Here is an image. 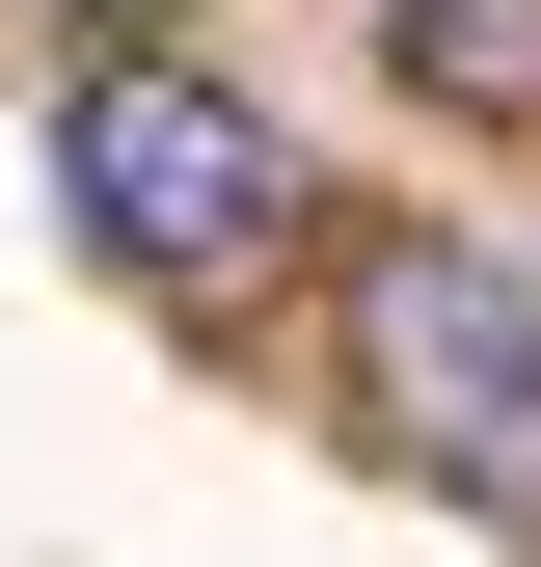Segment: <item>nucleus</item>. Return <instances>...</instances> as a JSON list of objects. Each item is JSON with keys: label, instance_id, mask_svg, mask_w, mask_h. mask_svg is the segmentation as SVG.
Here are the masks:
<instances>
[{"label": "nucleus", "instance_id": "f257e3e1", "mask_svg": "<svg viewBox=\"0 0 541 567\" xmlns=\"http://www.w3.org/2000/svg\"><path fill=\"white\" fill-rule=\"evenodd\" d=\"M54 217H82L135 298H244V270L298 244V135H270L217 54H82V109H54Z\"/></svg>", "mask_w": 541, "mask_h": 567}, {"label": "nucleus", "instance_id": "f03ea898", "mask_svg": "<svg viewBox=\"0 0 541 567\" xmlns=\"http://www.w3.org/2000/svg\"><path fill=\"white\" fill-rule=\"evenodd\" d=\"M353 405H379L433 486H541V270L460 244V217L353 244Z\"/></svg>", "mask_w": 541, "mask_h": 567}, {"label": "nucleus", "instance_id": "7ed1b4c3", "mask_svg": "<svg viewBox=\"0 0 541 567\" xmlns=\"http://www.w3.org/2000/svg\"><path fill=\"white\" fill-rule=\"evenodd\" d=\"M379 54H406L460 135H541V0H379Z\"/></svg>", "mask_w": 541, "mask_h": 567}, {"label": "nucleus", "instance_id": "20e7f679", "mask_svg": "<svg viewBox=\"0 0 541 567\" xmlns=\"http://www.w3.org/2000/svg\"><path fill=\"white\" fill-rule=\"evenodd\" d=\"M109 54H163V0H109Z\"/></svg>", "mask_w": 541, "mask_h": 567}]
</instances>
